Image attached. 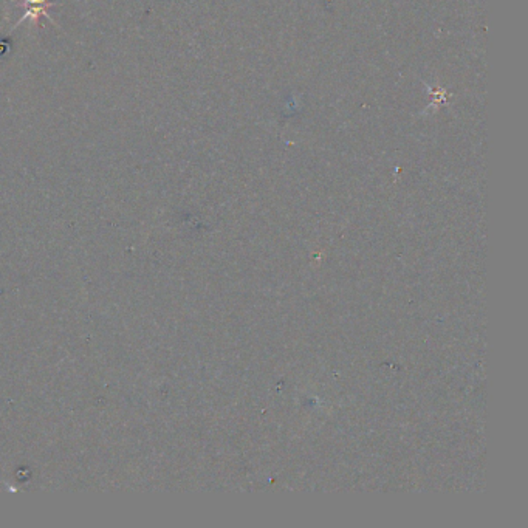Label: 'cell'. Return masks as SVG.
I'll return each instance as SVG.
<instances>
[{"label":"cell","instance_id":"6da1fadb","mask_svg":"<svg viewBox=\"0 0 528 528\" xmlns=\"http://www.w3.org/2000/svg\"><path fill=\"white\" fill-rule=\"evenodd\" d=\"M54 5L56 3L50 2V0H23L22 2L23 14H22L21 19L16 22V25L13 30H16L22 22H25V21H32L34 23V27H38L41 17H47V19H50L54 23V21L51 19V16L48 14V10L54 7Z\"/></svg>","mask_w":528,"mask_h":528}]
</instances>
